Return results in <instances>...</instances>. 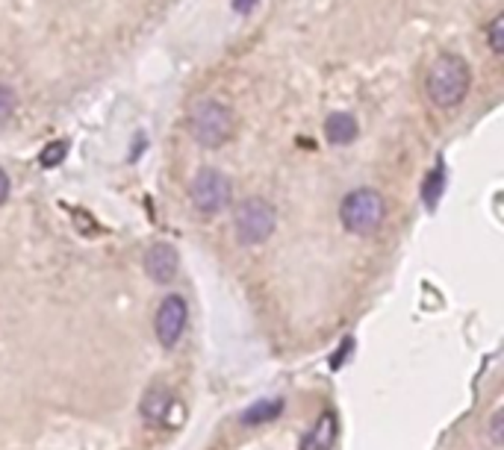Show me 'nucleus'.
<instances>
[{"mask_svg":"<svg viewBox=\"0 0 504 450\" xmlns=\"http://www.w3.org/2000/svg\"><path fill=\"white\" fill-rule=\"evenodd\" d=\"M504 30V18L499 15L496 21L489 24V30H487V35H489V47H492V53H504V42H501V33Z\"/></svg>","mask_w":504,"mask_h":450,"instance_id":"nucleus-15","label":"nucleus"},{"mask_svg":"<svg viewBox=\"0 0 504 450\" xmlns=\"http://www.w3.org/2000/svg\"><path fill=\"white\" fill-rule=\"evenodd\" d=\"M13 112H15V91L6 89V86H0V124L9 121Z\"/></svg>","mask_w":504,"mask_h":450,"instance_id":"nucleus-14","label":"nucleus"},{"mask_svg":"<svg viewBox=\"0 0 504 450\" xmlns=\"http://www.w3.org/2000/svg\"><path fill=\"white\" fill-rule=\"evenodd\" d=\"M469 82H472V71H469L466 59L457 53H442L428 68L425 91L440 110H451V106L463 103Z\"/></svg>","mask_w":504,"mask_h":450,"instance_id":"nucleus-1","label":"nucleus"},{"mask_svg":"<svg viewBox=\"0 0 504 450\" xmlns=\"http://www.w3.org/2000/svg\"><path fill=\"white\" fill-rule=\"evenodd\" d=\"M277 212L272 204H266L263 197H251L239 204L237 209V235L242 244H260L275 233Z\"/></svg>","mask_w":504,"mask_h":450,"instance_id":"nucleus-4","label":"nucleus"},{"mask_svg":"<svg viewBox=\"0 0 504 450\" xmlns=\"http://www.w3.org/2000/svg\"><path fill=\"white\" fill-rule=\"evenodd\" d=\"M351 348H354V341L345 339V348H343V350H336L334 357H331V369H339V365H345V357L351 353Z\"/></svg>","mask_w":504,"mask_h":450,"instance_id":"nucleus-16","label":"nucleus"},{"mask_svg":"<svg viewBox=\"0 0 504 450\" xmlns=\"http://www.w3.org/2000/svg\"><path fill=\"white\" fill-rule=\"evenodd\" d=\"M189 197L195 209L207 212V215H216L228 204H230V180L216 168H204L198 171V177L189 186Z\"/></svg>","mask_w":504,"mask_h":450,"instance_id":"nucleus-5","label":"nucleus"},{"mask_svg":"<svg viewBox=\"0 0 504 450\" xmlns=\"http://www.w3.org/2000/svg\"><path fill=\"white\" fill-rule=\"evenodd\" d=\"M501 409L496 412V416H492V424H489V436H492V442L496 445H501Z\"/></svg>","mask_w":504,"mask_h":450,"instance_id":"nucleus-17","label":"nucleus"},{"mask_svg":"<svg viewBox=\"0 0 504 450\" xmlns=\"http://www.w3.org/2000/svg\"><path fill=\"white\" fill-rule=\"evenodd\" d=\"M178 251H174L171 244L166 242H160L154 244L148 251L145 256V271H148V277L154 280V282H171L174 277H178Z\"/></svg>","mask_w":504,"mask_h":450,"instance_id":"nucleus-7","label":"nucleus"},{"mask_svg":"<svg viewBox=\"0 0 504 450\" xmlns=\"http://www.w3.org/2000/svg\"><path fill=\"white\" fill-rule=\"evenodd\" d=\"M336 436H339V418L334 409H325L319 421L313 424V427L304 433L301 439V450H331L336 445Z\"/></svg>","mask_w":504,"mask_h":450,"instance_id":"nucleus-8","label":"nucleus"},{"mask_svg":"<svg viewBox=\"0 0 504 450\" xmlns=\"http://www.w3.org/2000/svg\"><path fill=\"white\" fill-rule=\"evenodd\" d=\"M186 318H189V310H186V301L180 298V294H169V298L160 303L154 327H157V339L162 348L178 345L183 330H186Z\"/></svg>","mask_w":504,"mask_h":450,"instance_id":"nucleus-6","label":"nucleus"},{"mask_svg":"<svg viewBox=\"0 0 504 450\" xmlns=\"http://www.w3.org/2000/svg\"><path fill=\"white\" fill-rule=\"evenodd\" d=\"M171 392L166 386H150L148 392H145V397H142V418L148 421V424H162L166 421V416H169V407H171Z\"/></svg>","mask_w":504,"mask_h":450,"instance_id":"nucleus-10","label":"nucleus"},{"mask_svg":"<svg viewBox=\"0 0 504 450\" xmlns=\"http://www.w3.org/2000/svg\"><path fill=\"white\" fill-rule=\"evenodd\" d=\"M233 127H237L233 112L218 101H201V103H195L189 112V129L204 148H218V145H225V141H230Z\"/></svg>","mask_w":504,"mask_h":450,"instance_id":"nucleus-3","label":"nucleus"},{"mask_svg":"<svg viewBox=\"0 0 504 450\" xmlns=\"http://www.w3.org/2000/svg\"><path fill=\"white\" fill-rule=\"evenodd\" d=\"M386 204L378 188H354L348 192L343 206H339V221L343 227L354 235H369L383 224Z\"/></svg>","mask_w":504,"mask_h":450,"instance_id":"nucleus-2","label":"nucleus"},{"mask_svg":"<svg viewBox=\"0 0 504 450\" xmlns=\"http://www.w3.org/2000/svg\"><path fill=\"white\" fill-rule=\"evenodd\" d=\"M280 412H284V400H257L254 407L242 412V424L245 427H257V424L275 421Z\"/></svg>","mask_w":504,"mask_h":450,"instance_id":"nucleus-11","label":"nucleus"},{"mask_svg":"<svg viewBox=\"0 0 504 450\" xmlns=\"http://www.w3.org/2000/svg\"><path fill=\"white\" fill-rule=\"evenodd\" d=\"M6 197H9V177L0 168V204H6Z\"/></svg>","mask_w":504,"mask_h":450,"instance_id":"nucleus-18","label":"nucleus"},{"mask_svg":"<svg viewBox=\"0 0 504 450\" xmlns=\"http://www.w3.org/2000/svg\"><path fill=\"white\" fill-rule=\"evenodd\" d=\"M442 186H445V174H442V168L431 171V174H428V180H425V188H422V197H425V206H428V209L437 206V200H440V195H442Z\"/></svg>","mask_w":504,"mask_h":450,"instance_id":"nucleus-12","label":"nucleus"},{"mask_svg":"<svg viewBox=\"0 0 504 450\" xmlns=\"http://www.w3.org/2000/svg\"><path fill=\"white\" fill-rule=\"evenodd\" d=\"M65 150H68L65 141H53V145L44 148V153H42V165H44V168H53V165H60V162L65 159Z\"/></svg>","mask_w":504,"mask_h":450,"instance_id":"nucleus-13","label":"nucleus"},{"mask_svg":"<svg viewBox=\"0 0 504 450\" xmlns=\"http://www.w3.org/2000/svg\"><path fill=\"white\" fill-rule=\"evenodd\" d=\"M360 133V127H357V118L354 115H348V112H334V115H327V121H325V136L331 145H351V141L357 139Z\"/></svg>","mask_w":504,"mask_h":450,"instance_id":"nucleus-9","label":"nucleus"},{"mask_svg":"<svg viewBox=\"0 0 504 450\" xmlns=\"http://www.w3.org/2000/svg\"><path fill=\"white\" fill-rule=\"evenodd\" d=\"M257 4H260V0H233V9H237V12H251Z\"/></svg>","mask_w":504,"mask_h":450,"instance_id":"nucleus-19","label":"nucleus"}]
</instances>
